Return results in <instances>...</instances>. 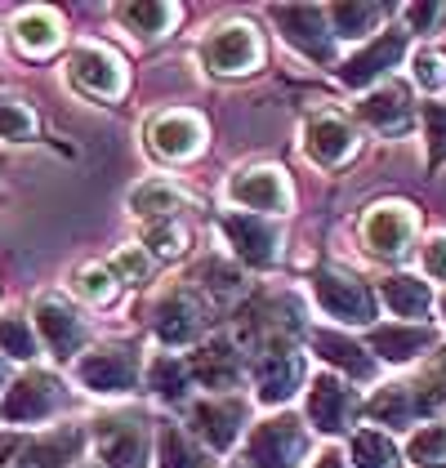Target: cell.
I'll use <instances>...</instances> for the list:
<instances>
[{
    "label": "cell",
    "mask_w": 446,
    "mask_h": 468,
    "mask_svg": "<svg viewBox=\"0 0 446 468\" xmlns=\"http://www.w3.org/2000/svg\"><path fill=\"white\" fill-rule=\"evenodd\" d=\"M393 9L388 5H375V0H339V5H326V18H331V32L339 40H375L379 32V23L388 18Z\"/></svg>",
    "instance_id": "4dcf8cb0"
},
{
    "label": "cell",
    "mask_w": 446,
    "mask_h": 468,
    "mask_svg": "<svg viewBox=\"0 0 446 468\" xmlns=\"http://www.w3.org/2000/svg\"><path fill=\"white\" fill-rule=\"evenodd\" d=\"M156 468H215V451H206L184 424H161L156 429Z\"/></svg>",
    "instance_id": "1f68e13d"
},
{
    "label": "cell",
    "mask_w": 446,
    "mask_h": 468,
    "mask_svg": "<svg viewBox=\"0 0 446 468\" xmlns=\"http://www.w3.org/2000/svg\"><path fill=\"white\" fill-rule=\"evenodd\" d=\"M313 468H353V464H348V455H339V451H322V455L313 460Z\"/></svg>",
    "instance_id": "ee69618b"
},
{
    "label": "cell",
    "mask_w": 446,
    "mask_h": 468,
    "mask_svg": "<svg viewBox=\"0 0 446 468\" xmlns=\"http://www.w3.org/2000/svg\"><path fill=\"white\" fill-rule=\"evenodd\" d=\"M152 335L161 339V348H192L206 335V303L196 299V290L175 286L161 294V303L152 308Z\"/></svg>",
    "instance_id": "e0dca14e"
},
{
    "label": "cell",
    "mask_w": 446,
    "mask_h": 468,
    "mask_svg": "<svg viewBox=\"0 0 446 468\" xmlns=\"http://www.w3.org/2000/svg\"><path fill=\"white\" fill-rule=\"evenodd\" d=\"M76 294L90 299V303H99V308H108L112 299L121 294V282H116V272H112L108 263H85L76 272Z\"/></svg>",
    "instance_id": "f35d334b"
},
{
    "label": "cell",
    "mask_w": 446,
    "mask_h": 468,
    "mask_svg": "<svg viewBox=\"0 0 446 468\" xmlns=\"http://www.w3.org/2000/svg\"><path fill=\"white\" fill-rule=\"evenodd\" d=\"M187 429H192V437H196L206 451L228 455L237 441H246V429H250V401L241 393L192 397V401H187Z\"/></svg>",
    "instance_id": "7a4b0ae2"
},
{
    "label": "cell",
    "mask_w": 446,
    "mask_h": 468,
    "mask_svg": "<svg viewBox=\"0 0 446 468\" xmlns=\"http://www.w3.org/2000/svg\"><path fill=\"white\" fill-rule=\"evenodd\" d=\"M357 232H362V246L379 259H402V254L415 246V237H419V215H415V206L410 201H375L371 210L362 215L357 223Z\"/></svg>",
    "instance_id": "5bb4252c"
},
{
    "label": "cell",
    "mask_w": 446,
    "mask_h": 468,
    "mask_svg": "<svg viewBox=\"0 0 446 468\" xmlns=\"http://www.w3.org/2000/svg\"><path fill=\"white\" fill-rule=\"evenodd\" d=\"M410 80L424 94H446V49L442 45H419L410 54Z\"/></svg>",
    "instance_id": "8d00e7d4"
},
{
    "label": "cell",
    "mask_w": 446,
    "mask_h": 468,
    "mask_svg": "<svg viewBox=\"0 0 446 468\" xmlns=\"http://www.w3.org/2000/svg\"><path fill=\"white\" fill-rule=\"evenodd\" d=\"M143 379H148V393L161 406H187L192 401V384H196L187 357H179V353H156L148 361V370H143Z\"/></svg>",
    "instance_id": "f1b7e54d"
},
{
    "label": "cell",
    "mask_w": 446,
    "mask_h": 468,
    "mask_svg": "<svg viewBox=\"0 0 446 468\" xmlns=\"http://www.w3.org/2000/svg\"><path fill=\"white\" fill-rule=\"evenodd\" d=\"M424 139H429V170L446 165V103H424Z\"/></svg>",
    "instance_id": "60d3db41"
},
{
    "label": "cell",
    "mask_w": 446,
    "mask_h": 468,
    "mask_svg": "<svg viewBox=\"0 0 446 468\" xmlns=\"http://www.w3.org/2000/svg\"><path fill=\"white\" fill-rule=\"evenodd\" d=\"M268 14H272L281 40L295 54H303L308 63H331L334 58V32L322 5H272Z\"/></svg>",
    "instance_id": "2e32d148"
},
{
    "label": "cell",
    "mask_w": 446,
    "mask_h": 468,
    "mask_svg": "<svg viewBox=\"0 0 446 468\" xmlns=\"http://www.w3.org/2000/svg\"><path fill=\"white\" fill-rule=\"evenodd\" d=\"M348 464L353 468H402V451L388 432L379 429H357L348 441Z\"/></svg>",
    "instance_id": "d6a6232c"
},
{
    "label": "cell",
    "mask_w": 446,
    "mask_h": 468,
    "mask_svg": "<svg viewBox=\"0 0 446 468\" xmlns=\"http://www.w3.org/2000/svg\"><path fill=\"white\" fill-rule=\"evenodd\" d=\"M308 455H313L308 424L291 410H272L241 441V464L246 468H303Z\"/></svg>",
    "instance_id": "6da1fadb"
},
{
    "label": "cell",
    "mask_w": 446,
    "mask_h": 468,
    "mask_svg": "<svg viewBox=\"0 0 446 468\" xmlns=\"http://www.w3.org/2000/svg\"><path fill=\"white\" fill-rule=\"evenodd\" d=\"M68 401V388L54 370H23L9 393L0 397V424L9 429H37L45 420H54Z\"/></svg>",
    "instance_id": "277c9868"
},
{
    "label": "cell",
    "mask_w": 446,
    "mask_h": 468,
    "mask_svg": "<svg viewBox=\"0 0 446 468\" xmlns=\"http://www.w3.org/2000/svg\"><path fill=\"white\" fill-rule=\"evenodd\" d=\"M40 121L37 112L27 108L23 99H14V94H0V139L5 144H27V139H37Z\"/></svg>",
    "instance_id": "74e56055"
},
{
    "label": "cell",
    "mask_w": 446,
    "mask_h": 468,
    "mask_svg": "<svg viewBox=\"0 0 446 468\" xmlns=\"http://www.w3.org/2000/svg\"><path fill=\"white\" fill-rule=\"evenodd\" d=\"M313 303L339 325H375V294L357 277H348V272H339V268H317L313 272Z\"/></svg>",
    "instance_id": "8fae6325"
},
{
    "label": "cell",
    "mask_w": 446,
    "mask_h": 468,
    "mask_svg": "<svg viewBox=\"0 0 446 468\" xmlns=\"http://www.w3.org/2000/svg\"><path fill=\"white\" fill-rule=\"evenodd\" d=\"M419 263H424L429 282H446V228L424 237V246H419Z\"/></svg>",
    "instance_id": "7bdbcfd3"
},
{
    "label": "cell",
    "mask_w": 446,
    "mask_h": 468,
    "mask_svg": "<svg viewBox=\"0 0 446 468\" xmlns=\"http://www.w3.org/2000/svg\"><path fill=\"white\" fill-rule=\"evenodd\" d=\"M446 23V5H402V27L410 32H419V37H429V32H438Z\"/></svg>",
    "instance_id": "b9f144b4"
},
{
    "label": "cell",
    "mask_w": 446,
    "mask_h": 468,
    "mask_svg": "<svg viewBox=\"0 0 446 468\" xmlns=\"http://www.w3.org/2000/svg\"><path fill=\"white\" fill-rule=\"evenodd\" d=\"M68 76H72V85L85 99H99V103H116V99H125V90H130L125 58H121L116 49H108V45H99V40L76 45L72 58H68Z\"/></svg>",
    "instance_id": "9c48e42d"
},
{
    "label": "cell",
    "mask_w": 446,
    "mask_h": 468,
    "mask_svg": "<svg viewBox=\"0 0 446 468\" xmlns=\"http://www.w3.org/2000/svg\"><path fill=\"white\" fill-rule=\"evenodd\" d=\"M9 384H14V375H9V357H0V397L9 393Z\"/></svg>",
    "instance_id": "f6af8a7d"
},
{
    "label": "cell",
    "mask_w": 446,
    "mask_h": 468,
    "mask_svg": "<svg viewBox=\"0 0 446 468\" xmlns=\"http://www.w3.org/2000/svg\"><path fill=\"white\" fill-rule=\"evenodd\" d=\"M366 348H371L375 361H415L424 357L429 348H438V335L429 325H407V322H393V325H371L366 330Z\"/></svg>",
    "instance_id": "7402d4cb"
},
{
    "label": "cell",
    "mask_w": 446,
    "mask_h": 468,
    "mask_svg": "<svg viewBox=\"0 0 446 468\" xmlns=\"http://www.w3.org/2000/svg\"><path fill=\"white\" fill-rule=\"evenodd\" d=\"M357 116L379 130V134H407L410 130V94L398 85V80H384L366 90V99L357 103Z\"/></svg>",
    "instance_id": "d4e9b609"
},
{
    "label": "cell",
    "mask_w": 446,
    "mask_h": 468,
    "mask_svg": "<svg viewBox=\"0 0 446 468\" xmlns=\"http://www.w3.org/2000/svg\"><path fill=\"white\" fill-rule=\"evenodd\" d=\"M402 58H407V27H388V32H379L375 40L357 45V49L339 63V80H344L348 90H375V85L388 80V72H393Z\"/></svg>",
    "instance_id": "ac0fdd59"
},
{
    "label": "cell",
    "mask_w": 446,
    "mask_h": 468,
    "mask_svg": "<svg viewBox=\"0 0 446 468\" xmlns=\"http://www.w3.org/2000/svg\"><path fill=\"white\" fill-rule=\"evenodd\" d=\"M108 268L116 272L121 286H143L152 277V254L143 246H121V250L108 259Z\"/></svg>",
    "instance_id": "ab89813d"
},
{
    "label": "cell",
    "mask_w": 446,
    "mask_h": 468,
    "mask_svg": "<svg viewBox=\"0 0 446 468\" xmlns=\"http://www.w3.org/2000/svg\"><path fill=\"white\" fill-rule=\"evenodd\" d=\"M303 415H308V424L317 432H344L353 424V415H357V393L348 388V379L344 375H334V370H322L308 388H303Z\"/></svg>",
    "instance_id": "ffe728a7"
},
{
    "label": "cell",
    "mask_w": 446,
    "mask_h": 468,
    "mask_svg": "<svg viewBox=\"0 0 446 468\" xmlns=\"http://www.w3.org/2000/svg\"><path fill=\"white\" fill-rule=\"evenodd\" d=\"M357 147H362L357 125L344 121V116H334V112L308 116L303 130H299V152H303V161L317 165V170H339V165H348V161L357 156Z\"/></svg>",
    "instance_id": "9a60e30c"
},
{
    "label": "cell",
    "mask_w": 446,
    "mask_h": 468,
    "mask_svg": "<svg viewBox=\"0 0 446 468\" xmlns=\"http://www.w3.org/2000/svg\"><path fill=\"white\" fill-rule=\"evenodd\" d=\"M206 116L192 108H170V112H156L148 121V130H143V139H148V152L156 161H165V165H184L192 156H201V147H206Z\"/></svg>",
    "instance_id": "7c38bea8"
},
{
    "label": "cell",
    "mask_w": 446,
    "mask_h": 468,
    "mask_svg": "<svg viewBox=\"0 0 446 468\" xmlns=\"http://www.w3.org/2000/svg\"><path fill=\"white\" fill-rule=\"evenodd\" d=\"M407 460L419 468H446V420H429L410 432Z\"/></svg>",
    "instance_id": "e575fe53"
},
{
    "label": "cell",
    "mask_w": 446,
    "mask_h": 468,
    "mask_svg": "<svg viewBox=\"0 0 446 468\" xmlns=\"http://www.w3.org/2000/svg\"><path fill=\"white\" fill-rule=\"evenodd\" d=\"M40 353L37 325L18 313H0V357L9 361H32Z\"/></svg>",
    "instance_id": "836d02e7"
},
{
    "label": "cell",
    "mask_w": 446,
    "mask_h": 468,
    "mask_svg": "<svg viewBox=\"0 0 446 468\" xmlns=\"http://www.w3.org/2000/svg\"><path fill=\"white\" fill-rule=\"evenodd\" d=\"M250 379H255V397H260L263 406L281 410L308 384V366H303V353L295 348V339L255 348L250 353Z\"/></svg>",
    "instance_id": "8992f818"
},
{
    "label": "cell",
    "mask_w": 446,
    "mask_h": 468,
    "mask_svg": "<svg viewBox=\"0 0 446 468\" xmlns=\"http://www.w3.org/2000/svg\"><path fill=\"white\" fill-rule=\"evenodd\" d=\"M9 37L18 45V54H27V58H49V54L63 45V18H58L54 9H45V5H32V9H23V14L14 18Z\"/></svg>",
    "instance_id": "4316f807"
},
{
    "label": "cell",
    "mask_w": 446,
    "mask_h": 468,
    "mask_svg": "<svg viewBox=\"0 0 446 468\" xmlns=\"http://www.w3.org/2000/svg\"><path fill=\"white\" fill-rule=\"evenodd\" d=\"M85 468H103V464H85Z\"/></svg>",
    "instance_id": "7dc6e473"
},
{
    "label": "cell",
    "mask_w": 446,
    "mask_h": 468,
    "mask_svg": "<svg viewBox=\"0 0 446 468\" xmlns=\"http://www.w3.org/2000/svg\"><path fill=\"white\" fill-rule=\"evenodd\" d=\"M112 14H116V23H121L130 37L143 40V45L170 37V32H175V23L184 18V9H179V5H170V0H130V5H116Z\"/></svg>",
    "instance_id": "484cf974"
},
{
    "label": "cell",
    "mask_w": 446,
    "mask_h": 468,
    "mask_svg": "<svg viewBox=\"0 0 446 468\" xmlns=\"http://www.w3.org/2000/svg\"><path fill=\"white\" fill-rule=\"evenodd\" d=\"M362 410H366V420L384 424V429H410L415 420L429 415V406H424V397H419V388H415V379L379 384Z\"/></svg>",
    "instance_id": "603a6c76"
},
{
    "label": "cell",
    "mask_w": 446,
    "mask_h": 468,
    "mask_svg": "<svg viewBox=\"0 0 446 468\" xmlns=\"http://www.w3.org/2000/svg\"><path fill=\"white\" fill-rule=\"evenodd\" d=\"M32 325L45 353H54L58 361H76L90 344V325L80 317V308H72V299L63 294H40L32 303Z\"/></svg>",
    "instance_id": "4fadbf2b"
},
{
    "label": "cell",
    "mask_w": 446,
    "mask_h": 468,
    "mask_svg": "<svg viewBox=\"0 0 446 468\" xmlns=\"http://www.w3.org/2000/svg\"><path fill=\"white\" fill-rule=\"evenodd\" d=\"M379 299H384V308L398 317V322L407 325H424L429 322V313H433V286L424 282V277H415V272H393V277H384L379 282Z\"/></svg>",
    "instance_id": "cb8c5ba5"
},
{
    "label": "cell",
    "mask_w": 446,
    "mask_h": 468,
    "mask_svg": "<svg viewBox=\"0 0 446 468\" xmlns=\"http://www.w3.org/2000/svg\"><path fill=\"white\" fill-rule=\"evenodd\" d=\"M192 246V232H187L179 218H165V223H148L143 228V250L152 259H179Z\"/></svg>",
    "instance_id": "d590c367"
},
{
    "label": "cell",
    "mask_w": 446,
    "mask_h": 468,
    "mask_svg": "<svg viewBox=\"0 0 446 468\" xmlns=\"http://www.w3.org/2000/svg\"><path fill=\"white\" fill-rule=\"evenodd\" d=\"M90 441H94L103 468H143L152 455L148 420L134 415V410H116V415L94 420V437Z\"/></svg>",
    "instance_id": "30bf717a"
},
{
    "label": "cell",
    "mask_w": 446,
    "mask_h": 468,
    "mask_svg": "<svg viewBox=\"0 0 446 468\" xmlns=\"http://www.w3.org/2000/svg\"><path fill=\"white\" fill-rule=\"evenodd\" d=\"M90 437L85 429L76 424H63V429H49V432H37L32 441L18 446V464L23 468H72L80 455H85Z\"/></svg>",
    "instance_id": "44dd1931"
},
{
    "label": "cell",
    "mask_w": 446,
    "mask_h": 468,
    "mask_svg": "<svg viewBox=\"0 0 446 468\" xmlns=\"http://www.w3.org/2000/svg\"><path fill=\"white\" fill-rule=\"evenodd\" d=\"M219 232H223V241H228V250L237 254V263H246V268H272L286 254V228H281V218L228 210V215H219Z\"/></svg>",
    "instance_id": "52a82bcc"
},
{
    "label": "cell",
    "mask_w": 446,
    "mask_h": 468,
    "mask_svg": "<svg viewBox=\"0 0 446 468\" xmlns=\"http://www.w3.org/2000/svg\"><path fill=\"white\" fill-rule=\"evenodd\" d=\"M130 215L143 218V223H165V218H179V210H187L192 201H187L184 187H175L170 179H143L130 187Z\"/></svg>",
    "instance_id": "83f0119b"
},
{
    "label": "cell",
    "mask_w": 446,
    "mask_h": 468,
    "mask_svg": "<svg viewBox=\"0 0 446 468\" xmlns=\"http://www.w3.org/2000/svg\"><path fill=\"white\" fill-rule=\"evenodd\" d=\"M313 348H317V357L334 366L344 379H375V357L366 344H357V339H348V335H334V330H317L313 335Z\"/></svg>",
    "instance_id": "f546056e"
},
{
    "label": "cell",
    "mask_w": 446,
    "mask_h": 468,
    "mask_svg": "<svg viewBox=\"0 0 446 468\" xmlns=\"http://www.w3.org/2000/svg\"><path fill=\"white\" fill-rule=\"evenodd\" d=\"M196 58H201V68L210 76H246L263 63V40H260V32H255V23L228 18V23L206 32Z\"/></svg>",
    "instance_id": "5b68a950"
},
{
    "label": "cell",
    "mask_w": 446,
    "mask_h": 468,
    "mask_svg": "<svg viewBox=\"0 0 446 468\" xmlns=\"http://www.w3.org/2000/svg\"><path fill=\"white\" fill-rule=\"evenodd\" d=\"M192 379L201 384V388H210V393H232L246 375H250V353H246V344L241 339H232V335H215V339H206L192 357Z\"/></svg>",
    "instance_id": "d6986e66"
},
{
    "label": "cell",
    "mask_w": 446,
    "mask_h": 468,
    "mask_svg": "<svg viewBox=\"0 0 446 468\" xmlns=\"http://www.w3.org/2000/svg\"><path fill=\"white\" fill-rule=\"evenodd\" d=\"M76 384L94 397H125L134 393L143 366H139V353L130 344H99L90 353H80L72 366Z\"/></svg>",
    "instance_id": "ba28073f"
},
{
    "label": "cell",
    "mask_w": 446,
    "mask_h": 468,
    "mask_svg": "<svg viewBox=\"0 0 446 468\" xmlns=\"http://www.w3.org/2000/svg\"><path fill=\"white\" fill-rule=\"evenodd\" d=\"M438 308H442V322H446V294H442V303H438Z\"/></svg>",
    "instance_id": "bcb514c9"
},
{
    "label": "cell",
    "mask_w": 446,
    "mask_h": 468,
    "mask_svg": "<svg viewBox=\"0 0 446 468\" xmlns=\"http://www.w3.org/2000/svg\"><path fill=\"white\" fill-rule=\"evenodd\" d=\"M223 201L241 215H268L281 218L295 206V187L281 165H241L223 183Z\"/></svg>",
    "instance_id": "3957f363"
}]
</instances>
